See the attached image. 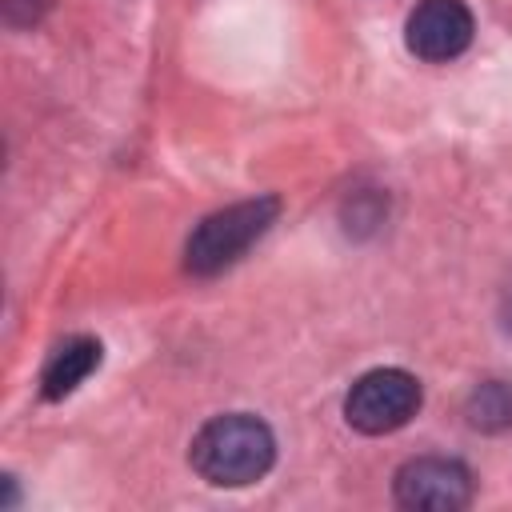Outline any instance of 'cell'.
<instances>
[{
    "label": "cell",
    "instance_id": "obj_1",
    "mask_svg": "<svg viewBox=\"0 0 512 512\" xmlns=\"http://www.w3.org/2000/svg\"><path fill=\"white\" fill-rule=\"evenodd\" d=\"M192 468L216 484V488H244L256 484L272 460H276V436L260 416L248 412H228V416H212L188 452Z\"/></svg>",
    "mask_w": 512,
    "mask_h": 512
},
{
    "label": "cell",
    "instance_id": "obj_2",
    "mask_svg": "<svg viewBox=\"0 0 512 512\" xmlns=\"http://www.w3.org/2000/svg\"><path fill=\"white\" fill-rule=\"evenodd\" d=\"M276 212H280L276 196H256V200H240V204H228V208L204 216L184 244L188 272L192 276H216L228 264H236L272 228Z\"/></svg>",
    "mask_w": 512,
    "mask_h": 512
},
{
    "label": "cell",
    "instance_id": "obj_3",
    "mask_svg": "<svg viewBox=\"0 0 512 512\" xmlns=\"http://www.w3.org/2000/svg\"><path fill=\"white\" fill-rule=\"evenodd\" d=\"M420 380L404 368H372L364 372L348 396H344V416L356 432L384 436L404 428L420 412Z\"/></svg>",
    "mask_w": 512,
    "mask_h": 512
},
{
    "label": "cell",
    "instance_id": "obj_4",
    "mask_svg": "<svg viewBox=\"0 0 512 512\" xmlns=\"http://www.w3.org/2000/svg\"><path fill=\"white\" fill-rule=\"evenodd\" d=\"M392 488L404 508L456 512L472 500V472L452 456H416L396 472Z\"/></svg>",
    "mask_w": 512,
    "mask_h": 512
},
{
    "label": "cell",
    "instance_id": "obj_5",
    "mask_svg": "<svg viewBox=\"0 0 512 512\" xmlns=\"http://www.w3.org/2000/svg\"><path fill=\"white\" fill-rule=\"evenodd\" d=\"M404 40L428 64L456 60L472 44V12L464 0H420L404 24Z\"/></svg>",
    "mask_w": 512,
    "mask_h": 512
},
{
    "label": "cell",
    "instance_id": "obj_6",
    "mask_svg": "<svg viewBox=\"0 0 512 512\" xmlns=\"http://www.w3.org/2000/svg\"><path fill=\"white\" fill-rule=\"evenodd\" d=\"M100 364V340L92 336H68L64 344L52 348L44 372H40V396L44 400H64L68 392H76L88 372Z\"/></svg>",
    "mask_w": 512,
    "mask_h": 512
},
{
    "label": "cell",
    "instance_id": "obj_7",
    "mask_svg": "<svg viewBox=\"0 0 512 512\" xmlns=\"http://www.w3.org/2000/svg\"><path fill=\"white\" fill-rule=\"evenodd\" d=\"M468 424L480 432L512 428V384L508 380H484L468 396Z\"/></svg>",
    "mask_w": 512,
    "mask_h": 512
},
{
    "label": "cell",
    "instance_id": "obj_8",
    "mask_svg": "<svg viewBox=\"0 0 512 512\" xmlns=\"http://www.w3.org/2000/svg\"><path fill=\"white\" fill-rule=\"evenodd\" d=\"M44 8H48V0H4V16L12 24H28V20L36 24Z\"/></svg>",
    "mask_w": 512,
    "mask_h": 512
}]
</instances>
